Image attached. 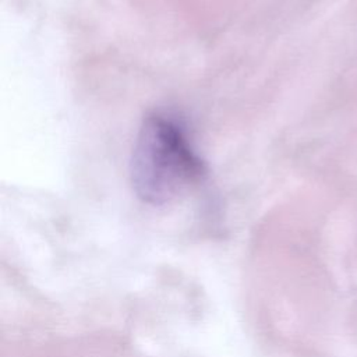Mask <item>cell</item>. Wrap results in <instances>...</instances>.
Instances as JSON below:
<instances>
[{
	"label": "cell",
	"instance_id": "6da1fadb",
	"mask_svg": "<svg viewBox=\"0 0 357 357\" xmlns=\"http://www.w3.org/2000/svg\"><path fill=\"white\" fill-rule=\"evenodd\" d=\"M204 174L205 163L177 116L153 112L142 121L131 153L130 177L135 194L144 202H172Z\"/></svg>",
	"mask_w": 357,
	"mask_h": 357
}]
</instances>
